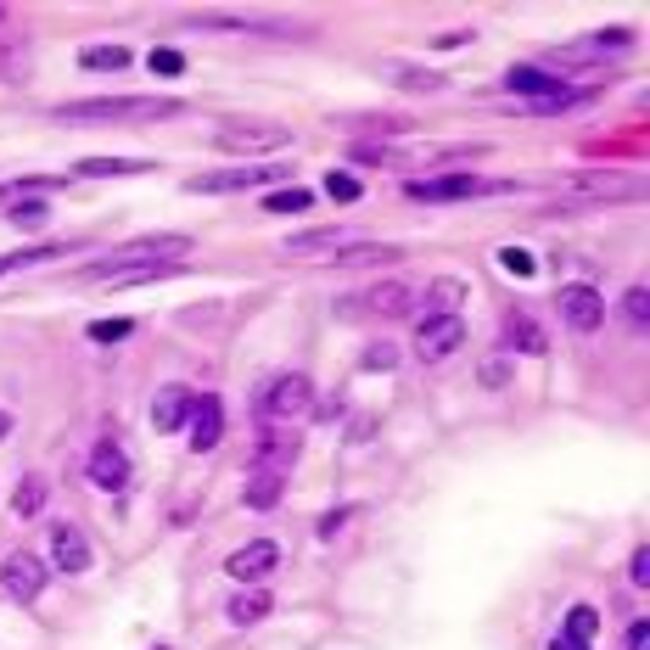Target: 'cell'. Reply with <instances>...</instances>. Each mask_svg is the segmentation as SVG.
Listing matches in <instances>:
<instances>
[{
  "label": "cell",
  "instance_id": "d6986e66",
  "mask_svg": "<svg viewBox=\"0 0 650 650\" xmlns=\"http://www.w3.org/2000/svg\"><path fill=\"white\" fill-rule=\"evenodd\" d=\"M505 342L522 348V353H544V348H549V337H544L538 320H527V314H510V320H505Z\"/></svg>",
  "mask_w": 650,
  "mask_h": 650
},
{
  "label": "cell",
  "instance_id": "9a60e30c",
  "mask_svg": "<svg viewBox=\"0 0 650 650\" xmlns=\"http://www.w3.org/2000/svg\"><path fill=\"white\" fill-rule=\"evenodd\" d=\"M342 247H348V236H342V230H303V236H292V241H287V258H320V252H331V258H337Z\"/></svg>",
  "mask_w": 650,
  "mask_h": 650
},
{
  "label": "cell",
  "instance_id": "d4e9b609",
  "mask_svg": "<svg viewBox=\"0 0 650 650\" xmlns=\"http://www.w3.org/2000/svg\"><path fill=\"white\" fill-rule=\"evenodd\" d=\"M314 208V197L303 192V185H292V192H275V197H264V214H309Z\"/></svg>",
  "mask_w": 650,
  "mask_h": 650
},
{
  "label": "cell",
  "instance_id": "3957f363",
  "mask_svg": "<svg viewBox=\"0 0 650 650\" xmlns=\"http://www.w3.org/2000/svg\"><path fill=\"white\" fill-rule=\"evenodd\" d=\"M214 146L219 152H241V157H252V152H281V146H292V130L287 124H247V118H230V124H219L214 130Z\"/></svg>",
  "mask_w": 650,
  "mask_h": 650
},
{
  "label": "cell",
  "instance_id": "f546056e",
  "mask_svg": "<svg viewBox=\"0 0 650 650\" xmlns=\"http://www.w3.org/2000/svg\"><path fill=\"white\" fill-rule=\"evenodd\" d=\"M130 331H135L130 320H90V331H84V337H90V342H102V348H107V342H124Z\"/></svg>",
  "mask_w": 650,
  "mask_h": 650
},
{
  "label": "cell",
  "instance_id": "484cf974",
  "mask_svg": "<svg viewBox=\"0 0 650 650\" xmlns=\"http://www.w3.org/2000/svg\"><path fill=\"white\" fill-rule=\"evenodd\" d=\"M12 510H18V516H40V510H45V483H40V477H23L18 494H12Z\"/></svg>",
  "mask_w": 650,
  "mask_h": 650
},
{
  "label": "cell",
  "instance_id": "8992f818",
  "mask_svg": "<svg viewBox=\"0 0 650 650\" xmlns=\"http://www.w3.org/2000/svg\"><path fill=\"white\" fill-rule=\"evenodd\" d=\"M454 348H466V320H460V314L421 320V331H415V353L421 359H448Z\"/></svg>",
  "mask_w": 650,
  "mask_h": 650
},
{
  "label": "cell",
  "instance_id": "e0dca14e",
  "mask_svg": "<svg viewBox=\"0 0 650 650\" xmlns=\"http://www.w3.org/2000/svg\"><path fill=\"white\" fill-rule=\"evenodd\" d=\"M146 168H157V163H146V157H84V163H79V174H84V179H107V174H146Z\"/></svg>",
  "mask_w": 650,
  "mask_h": 650
},
{
  "label": "cell",
  "instance_id": "cb8c5ba5",
  "mask_svg": "<svg viewBox=\"0 0 650 650\" xmlns=\"http://www.w3.org/2000/svg\"><path fill=\"white\" fill-rule=\"evenodd\" d=\"M382 258H399V247L359 241V247H342V252H337V264H342V269H364V264H382Z\"/></svg>",
  "mask_w": 650,
  "mask_h": 650
},
{
  "label": "cell",
  "instance_id": "9c48e42d",
  "mask_svg": "<svg viewBox=\"0 0 650 650\" xmlns=\"http://www.w3.org/2000/svg\"><path fill=\"white\" fill-rule=\"evenodd\" d=\"M275 567H281V549H275L269 538H252L247 549H236L230 561H225V572H230L236 584H264Z\"/></svg>",
  "mask_w": 650,
  "mask_h": 650
},
{
  "label": "cell",
  "instance_id": "7402d4cb",
  "mask_svg": "<svg viewBox=\"0 0 650 650\" xmlns=\"http://www.w3.org/2000/svg\"><path fill=\"white\" fill-rule=\"evenodd\" d=\"M454 303H466V287L460 281H432L426 287V320L432 314H454Z\"/></svg>",
  "mask_w": 650,
  "mask_h": 650
},
{
  "label": "cell",
  "instance_id": "d6a6232c",
  "mask_svg": "<svg viewBox=\"0 0 650 650\" xmlns=\"http://www.w3.org/2000/svg\"><path fill=\"white\" fill-rule=\"evenodd\" d=\"M146 62H152V73H185V56H179V51H168V45H163V51H152Z\"/></svg>",
  "mask_w": 650,
  "mask_h": 650
},
{
  "label": "cell",
  "instance_id": "6da1fadb",
  "mask_svg": "<svg viewBox=\"0 0 650 650\" xmlns=\"http://www.w3.org/2000/svg\"><path fill=\"white\" fill-rule=\"evenodd\" d=\"M185 102L179 96H90V102H62L51 118L62 124H157V118H179Z\"/></svg>",
  "mask_w": 650,
  "mask_h": 650
},
{
  "label": "cell",
  "instance_id": "60d3db41",
  "mask_svg": "<svg viewBox=\"0 0 650 650\" xmlns=\"http://www.w3.org/2000/svg\"><path fill=\"white\" fill-rule=\"evenodd\" d=\"M7 269H12V264H7V258H0V275H7Z\"/></svg>",
  "mask_w": 650,
  "mask_h": 650
},
{
  "label": "cell",
  "instance_id": "4fadbf2b",
  "mask_svg": "<svg viewBox=\"0 0 650 650\" xmlns=\"http://www.w3.org/2000/svg\"><path fill=\"white\" fill-rule=\"evenodd\" d=\"M192 404H197L192 388H179V382L163 388V393L152 399V426H157V432H179L185 421H192Z\"/></svg>",
  "mask_w": 650,
  "mask_h": 650
},
{
  "label": "cell",
  "instance_id": "b9f144b4",
  "mask_svg": "<svg viewBox=\"0 0 650 650\" xmlns=\"http://www.w3.org/2000/svg\"><path fill=\"white\" fill-rule=\"evenodd\" d=\"M0 23H7V7H0Z\"/></svg>",
  "mask_w": 650,
  "mask_h": 650
},
{
  "label": "cell",
  "instance_id": "7a4b0ae2",
  "mask_svg": "<svg viewBox=\"0 0 650 650\" xmlns=\"http://www.w3.org/2000/svg\"><path fill=\"white\" fill-rule=\"evenodd\" d=\"M314 415V388H309V376H275V382H264V393H258V421L264 426H298V421H309Z\"/></svg>",
  "mask_w": 650,
  "mask_h": 650
},
{
  "label": "cell",
  "instance_id": "836d02e7",
  "mask_svg": "<svg viewBox=\"0 0 650 650\" xmlns=\"http://www.w3.org/2000/svg\"><path fill=\"white\" fill-rule=\"evenodd\" d=\"M393 364H399V353H393L388 342H376V348L364 353V370H393Z\"/></svg>",
  "mask_w": 650,
  "mask_h": 650
},
{
  "label": "cell",
  "instance_id": "44dd1931",
  "mask_svg": "<svg viewBox=\"0 0 650 650\" xmlns=\"http://www.w3.org/2000/svg\"><path fill=\"white\" fill-rule=\"evenodd\" d=\"M595 633H600V611H595V606H572V611H567V622H561V639L589 644Z\"/></svg>",
  "mask_w": 650,
  "mask_h": 650
},
{
  "label": "cell",
  "instance_id": "d590c367",
  "mask_svg": "<svg viewBox=\"0 0 650 650\" xmlns=\"http://www.w3.org/2000/svg\"><path fill=\"white\" fill-rule=\"evenodd\" d=\"M628 650H650V622H644V617H633V628H628Z\"/></svg>",
  "mask_w": 650,
  "mask_h": 650
},
{
  "label": "cell",
  "instance_id": "7bdbcfd3",
  "mask_svg": "<svg viewBox=\"0 0 650 650\" xmlns=\"http://www.w3.org/2000/svg\"><path fill=\"white\" fill-rule=\"evenodd\" d=\"M157 650H163V644H157Z\"/></svg>",
  "mask_w": 650,
  "mask_h": 650
},
{
  "label": "cell",
  "instance_id": "4316f807",
  "mask_svg": "<svg viewBox=\"0 0 650 650\" xmlns=\"http://www.w3.org/2000/svg\"><path fill=\"white\" fill-rule=\"evenodd\" d=\"M7 219H12L18 230H40V225H45V203H40V197H18V203L7 208Z\"/></svg>",
  "mask_w": 650,
  "mask_h": 650
},
{
  "label": "cell",
  "instance_id": "2e32d148",
  "mask_svg": "<svg viewBox=\"0 0 650 650\" xmlns=\"http://www.w3.org/2000/svg\"><path fill=\"white\" fill-rule=\"evenodd\" d=\"M79 68L84 73H124L130 68V51L124 45H84L79 51Z\"/></svg>",
  "mask_w": 650,
  "mask_h": 650
},
{
  "label": "cell",
  "instance_id": "30bf717a",
  "mask_svg": "<svg viewBox=\"0 0 650 650\" xmlns=\"http://www.w3.org/2000/svg\"><path fill=\"white\" fill-rule=\"evenodd\" d=\"M287 168H225V174H197V179H185V192H252V185H269V179H281Z\"/></svg>",
  "mask_w": 650,
  "mask_h": 650
},
{
  "label": "cell",
  "instance_id": "5bb4252c",
  "mask_svg": "<svg viewBox=\"0 0 650 650\" xmlns=\"http://www.w3.org/2000/svg\"><path fill=\"white\" fill-rule=\"evenodd\" d=\"M51 561H56V572H90V544H84V533L79 527H51Z\"/></svg>",
  "mask_w": 650,
  "mask_h": 650
},
{
  "label": "cell",
  "instance_id": "ffe728a7",
  "mask_svg": "<svg viewBox=\"0 0 650 650\" xmlns=\"http://www.w3.org/2000/svg\"><path fill=\"white\" fill-rule=\"evenodd\" d=\"M225 617H230L236 628H252V622L269 617V595H264V589H247V595H236V600L225 606Z\"/></svg>",
  "mask_w": 650,
  "mask_h": 650
},
{
  "label": "cell",
  "instance_id": "8d00e7d4",
  "mask_svg": "<svg viewBox=\"0 0 650 650\" xmlns=\"http://www.w3.org/2000/svg\"><path fill=\"white\" fill-rule=\"evenodd\" d=\"M348 516H353V510H331V516H320V538H337Z\"/></svg>",
  "mask_w": 650,
  "mask_h": 650
},
{
  "label": "cell",
  "instance_id": "277c9868",
  "mask_svg": "<svg viewBox=\"0 0 650 650\" xmlns=\"http://www.w3.org/2000/svg\"><path fill=\"white\" fill-rule=\"evenodd\" d=\"M404 192L415 203H460V197H483V192H505L494 179H477V174H443V179H410Z\"/></svg>",
  "mask_w": 650,
  "mask_h": 650
},
{
  "label": "cell",
  "instance_id": "ba28073f",
  "mask_svg": "<svg viewBox=\"0 0 650 650\" xmlns=\"http://www.w3.org/2000/svg\"><path fill=\"white\" fill-rule=\"evenodd\" d=\"M298 454H303V437H292V432H281V426H269V432L258 437V448H252V472L287 477V472L298 466Z\"/></svg>",
  "mask_w": 650,
  "mask_h": 650
},
{
  "label": "cell",
  "instance_id": "1f68e13d",
  "mask_svg": "<svg viewBox=\"0 0 650 650\" xmlns=\"http://www.w3.org/2000/svg\"><path fill=\"white\" fill-rule=\"evenodd\" d=\"M628 584H633V589H644V584H650V549H644V544L633 549V561H628Z\"/></svg>",
  "mask_w": 650,
  "mask_h": 650
},
{
  "label": "cell",
  "instance_id": "e575fe53",
  "mask_svg": "<svg viewBox=\"0 0 650 650\" xmlns=\"http://www.w3.org/2000/svg\"><path fill=\"white\" fill-rule=\"evenodd\" d=\"M499 264H505L510 275H533V258H527L522 247H505V252H499Z\"/></svg>",
  "mask_w": 650,
  "mask_h": 650
},
{
  "label": "cell",
  "instance_id": "74e56055",
  "mask_svg": "<svg viewBox=\"0 0 650 650\" xmlns=\"http://www.w3.org/2000/svg\"><path fill=\"white\" fill-rule=\"evenodd\" d=\"M466 40H472V29H448V34H437V45H443V51H454V45H466Z\"/></svg>",
  "mask_w": 650,
  "mask_h": 650
},
{
  "label": "cell",
  "instance_id": "5b68a950",
  "mask_svg": "<svg viewBox=\"0 0 650 650\" xmlns=\"http://www.w3.org/2000/svg\"><path fill=\"white\" fill-rule=\"evenodd\" d=\"M45 561H40V555H29V549H12L7 555V561H0V589H7L12 600H40V589H45Z\"/></svg>",
  "mask_w": 650,
  "mask_h": 650
},
{
  "label": "cell",
  "instance_id": "603a6c76",
  "mask_svg": "<svg viewBox=\"0 0 650 650\" xmlns=\"http://www.w3.org/2000/svg\"><path fill=\"white\" fill-rule=\"evenodd\" d=\"M247 505H252V510L281 505V477H275V472H252V483H247Z\"/></svg>",
  "mask_w": 650,
  "mask_h": 650
},
{
  "label": "cell",
  "instance_id": "f1b7e54d",
  "mask_svg": "<svg viewBox=\"0 0 650 650\" xmlns=\"http://www.w3.org/2000/svg\"><path fill=\"white\" fill-rule=\"evenodd\" d=\"M388 79H393V84H404V90H437V84H443L437 73H421V68H399V62H388Z\"/></svg>",
  "mask_w": 650,
  "mask_h": 650
},
{
  "label": "cell",
  "instance_id": "83f0119b",
  "mask_svg": "<svg viewBox=\"0 0 650 650\" xmlns=\"http://www.w3.org/2000/svg\"><path fill=\"white\" fill-rule=\"evenodd\" d=\"M622 314H628L633 331H644V326H650V292H644V287H628V292H622Z\"/></svg>",
  "mask_w": 650,
  "mask_h": 650
},
{
  "label": "cell",
  "instance_id": "8fae6325",
  "mask_svg": "<svg viewBox=\"0 0 650 650\" xmlns=\"http://www.w3.org/2000/svg\"><path fill=\"white\" fill-rule=\"evenodd\" d=\"M192 448L197 454H208V448H219V437H225V410H219V399L214 393H197V404H192Z\"/></svg>",
  "mask_w": 650,
  "mask_h": 650
},
{
  "label": "cell",
  "instance_id": "ac0fdd59",
  "mask_svg": "<svg viewBox=\"0 0 650 650\" xmlns=\"http://www.w3.org/2000/svg\"><path fill=\"white\" fill-rule=\"evenodd\" d=\"M353 303H370V314H388V320H399V314H410V287L388 281V287H376L370 298H353Z\"/></svg>",
  "mask_w": 650,
  "mask_h": 650
},
{
  "label": "cell",
  "instance_id": "ab89813d",
  "mask_svg": "<svg viewBox=\"0 0 650 650\" xmlns=\"http://www.w3.org/2000/svg\"><path fill=\"white\" fill-rule=\"evenodd\" d=\"M7 437H12V415H7V410H0V443H7Z\"/></svg>",
  "mask_w": 650,
  "mask_h": 650
},
{
  "label": "cell",
  "instance_id": "f35d334b",
  "mask_svg": "<svg viewBox=\"0 0 650 650\" xmlns=\"http://www.w3.org/2000/svg\"><path fill=\"white\" fill-rule=\"evenodd\" d=\"M549 650H589V644H572V639H561V633H555V639H549Z\"/></svg>",
  "mask_w": 650,
  "mask_h": 650
},
{
  "label": "cell",
  "instance_id": "52a82bcc",
  "mask_svg": "<svg viewBox=\"0 0 650 650\" xmlns=\"http://www.w3.org/2000/svg\"><path fill=\"white\" fill-rule=\"evenodd\" d=\"M130 454H124V443H113V437H102L96 448H90V483L96 488H107V494H124L130 488Z\"/></svg>",
  "mask_w": 650,
  "mask_h": 650
},
{
  "label": "cell",
  "instance_id": "7c38bea8",
  "mask_svg": "<svg viewBox=\"0 0 650 650\" xmlns=\"http://www.w3.org/2000/svg\"><path fill=\"white\" fill-rule=\"evenodd\" d=\"M561 320L572 331H595L606 320V298L595 287H561Z\"/></svg>",
  "mask_w": 650,
  "mask_h": 650
},
{
  "label": "cell",
  "instance_id": "4dcf8cb0",
  "mask_svg": "<svg viewBox=\"0 0 650 650\" xmlns=\"http://www.w3.org/2000/svg\"><path fill=\"white\" fill-rule=\"evenodd\" d=\"M326 197H331V203H359V179L331 168V174H326Z\"/></svg>",
  "mask_w": 650,
  "mask_h": 650
}]
</instances>
